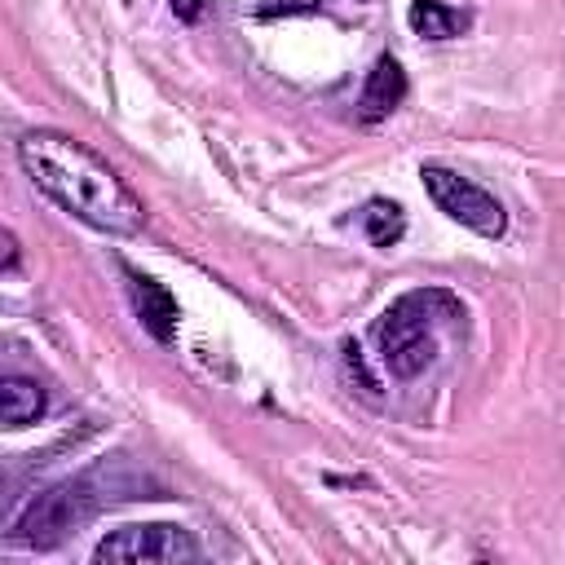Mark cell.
Returning a JSON list of instances; mask_svg holds the SVG:
<instances>
[{"label":"cell","mask_w":565,"mask_h":565,"mask_svg":"<svg viewBox=\"0 0 565 565\" xmlns=\"http://www.w3.org/2000/svg\"><path fill=\"white\" fill-rule=\"evenodd\" d=\"M18 163L35 181V190H44L62 212H71L75 221L102 234L128 238L146 225V207L119 181V172L66 132H53V128L26 132L18 141Z\"/></svg>","instance_id":"cell-1"},{"label":"cell","mask_w":565,"mask_h":565,"mask_svg":"<svg viewBox=\"0 0 565 565\" xmlns=\"http://www.w3.org/2000/svg\"><path fill=\"white\" fill-rule=\"evenodd\" d=\"M146 481H119L115 468H88L79 477H66L49 490H40L22 516L13 521L9 530V543H22V547H57L66 534H75L84 521H93L106 503L115 499H132L124 490H141Z\"/></svg>","instance_id":"cell-2"},{"label":"cell","mask_w":565,"mask_h":565,"mask_svg":"<svg viewBox=\"0 0 565 565\" xmlns=\"http://www.w3.org/2000/svg\"><path fill=\"white\" fill-rule=\"evenodd\" d=\"M455 318H463V309L441 287H415L397 296L375 318V344H380V362L388 366V375L415 380L419 371H428L437 358V327Z\"/></svg>","instance_id":"cell-3"},{"label":"cell","mask_w":565,"mask_h":565,"mask_svg":"<svg viewBox=\"0 0 565 565\" xmlns=\"http://www.w3.org/2000/svg\"><path fill=\"white\" fill-rule=\"evenodd\" d=\"M419 177H424L428 199H433L450 221L468 225V230L481 234V238H503L508 212H503V203H499L494 194H486L477 181H468V177H459V172H450V168H441V163H424Z\"/></svg>","instance_id":"cell-4"},{"label":"cell","mask_w":565,"mask_h":565,"mask_svg":"<svg viewBox=\"0 0 565 565\" xmlns=\"http://www.w3.org/2000/svg\"><path fill=\"white\" fill-rule=\"evenodd\" d=\"M199 543L181 525H124L106 534L93 547L97 565H172V561H194Z\"/></svg>","instance_id":"cell-5"},{"label":"cell","mask_w":565,"mask_h":565,"mask_svg":"<svg viewBox=\"0 0 565 565\" xmlns=\"http://www.w3.org/2000/svg\"><path fill=\"white\" fill-rule=\"evenodd\" d=\"M128 296H132V309H137L141 327H146L159 344H172V340H177V318H181L177 296H172L159 278L132 274V269H128Z\"/></svg>","instance_id":"cell-6"},{"label":"cell","mask_w":565,"mask_h":565,"mask_svg":"<svg viewBox=\"0 0 565 565\" xmlns=\"http://www.w3.org/2000/svg\"><path fill=\"white\" fill-rule=\"evenodd\" d=\"M402 97H406V71H402V62H397V57H388V53H384V57L371 66L366 84H362V97H358L362 119H366V124H375V119L393 115V110L402 106Z\"/></svg>","instance_id":"cell-7"},{"label":"cell","mask_w":565,"mask_h":565,"mask_svg":"<svg viewBox=\"0 0 565 565\" xmlns=\"http://www.w3.org/2000/svg\"><path fill=\"white\" fill-rule=\"evenodd\" d=\"M44 406H49V397H44L40 380H31V375H4L0 380V419H4V428L35 424L44 415Z\"/></svg>","instance_id":"cell-8"},{"label":"cell","mask_w":565,"mask_h":565,"mask_svg":"<svg viewBox=\"0 0 565 565\" xmlns=\"http://www.w3.org/2000/svg\"><path fill=\"white\" fill-rule=\"evenodd\" d=\"M406 22L424 40H455L459 31H468V13L455 4H441V0H415L406 9Z\"/></svg>","instance_id":"cell-9"},{"label":"cell","mask_w":565,"mask_h":565,"mask_svg":"<svg viewBox=\"0 0 565 565\" xmlns=\"http://www.w3.org/2000/svg\"><path fill=\"white\" fill-rule=\"evenodd\" d=\"M362 230L375 247H393L402 234H406V212L393 203V199H371L362 207Z\"/></svg>","instance_id":"cell-10"},{"label":"cell","mask_w":565,"mask_h":565,"mask_svg":"<svg viewBox=\"0 0 565 565\" xmlns=\"http://www.w3.org/2000/svg\"><path fill=\"white\" fill-rule=\"evenodd\" d=\"M318 0H282V4H265L260 18H278V13H313Z\"/></svg>","instance_id":"cell-11"},{"label":"cell","mask_w":565,"mask_h":565,"mask_svg":"<svg viewBox=\"0 0 565 565\" xmlns=\"http://www.w3.org/2000/svg\"><path fill=\"white\" fill-rule=\"evenodd\" d=\"M172 13L181 22H199L203 18V0H172Z\"/></svg>","instance_id":"cell-12"},{"label":"cell","mask_w":565,"mask_h":565,"mask_svg":"<svg viewBox=\"0 0 565 565\" xmlns=\"http://www.w3.org/2000/svg\"><path fill=\"white\" fill-rule=\"evenodd\" d=\"M18 265V243H13V234H4V274Z\"/></svg>","instance_id":"cell-13"}]
</instances>
